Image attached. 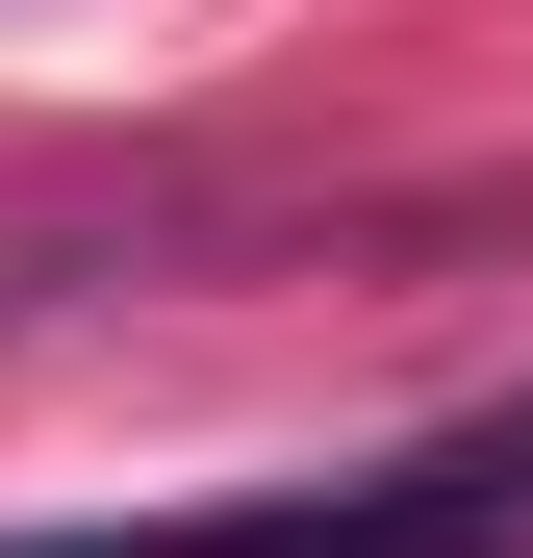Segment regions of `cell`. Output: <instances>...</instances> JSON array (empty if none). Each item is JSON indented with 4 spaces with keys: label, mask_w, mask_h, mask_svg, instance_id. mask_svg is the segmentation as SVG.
<instances>
[{
    "label": "cell",
    "mask_w": 533,
    "mask_h": 558,
    "mask_svg": "<svg viewBox=\"0 0 533 558\" xmlns=\"http://www.w3.org/2000/svg\"><path fill=\"white\" fill-rule=\"evenodd\" d=\"M0 558H533V407L381 457V483H280V508H204V533H0Z\"/></svg>",
    "instance_id": "obj_1"
}]
</instances>
